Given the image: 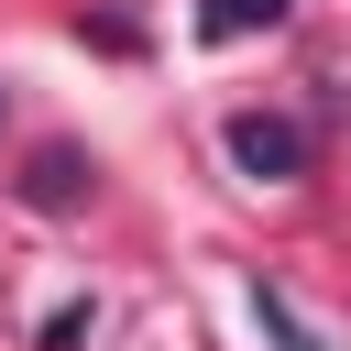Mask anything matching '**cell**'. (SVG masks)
<instances>
[{
    "mask_svg": "<svg viewBox=\"0 0 351 351\" xmlns=\"http://www.w3.org/2000/svg\"><path fill=\"white\" fill-rule=\"evenodd\" d=\"M230 165L263 176V186H285V176L307 165V132H296L285 110H241V121H230Z\"/></svg>",
    "mask_w": 351,
    "mask_h": 351,
    "instance_id": "obj_1",
    "label": "cell"
},
{
    "mask_svg": "<svg viewBox=\"0 0 351 351\" xmlns=\"http://www.w3.org/2000/svg\"><path fill=\"white\" fill-rule=\"evenodd\" d=\"M88 186H99V165H88L77 143H33V154H22V208L66 219V208H88Z\"/></svg>",
    "mask_w": 351,
    "mask_h": 351,
    "instance_id": "obj_2",
    "label": "cell"
},
{
    "mask_svg": "<svg viewBox=\"0 0 351 351\" xmlns=\"http://www.w3.org/2000/svg\"><path fill=\"white\" fill-rule=\"evenodd\" d=\"M296 0H197V33L208 44H241V33H274Z\"/></svg>",
    "mask_w": 351,
    "mask_h": 351,
    "instance_id": "obj_3",
    "label": "cell"
},
{
    "mask_svg": "<svg viewBox=\"0 0 351 351\" xmlns=\"http://www.w3.org/2000/svg\"><path fill=\"white\" fill-rule=\"evenodd\" d=\"M252 318H263V329H274L285 351H318V329H307V318L285 307V285H252Z\"/></svg>",
    "mask_w": 351,
    "mask_h": 351,
    "instance_id": "obj_4",
    "label": "cell"
},
{
    "mask_svg": "<svg viewBox=\"0 0 351 351\" xmlns=\"http://www.w3.org/2000/svg\"><path fill=\"white\" fill-rule=\"evenodd\" d=\"M88 318H99V307H55V318H44V351H77V340H88Z\"/></svg>",
    "mask_w": 351,
    "mask_h": 351,
    "instance_id": "obj_5",
    "label": "cell"
}]
</instances>
